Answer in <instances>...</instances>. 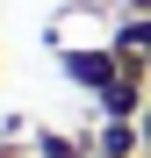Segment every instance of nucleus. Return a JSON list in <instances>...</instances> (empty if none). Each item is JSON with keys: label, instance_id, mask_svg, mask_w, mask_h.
Listing matches in <instances>:
<instances>
[{"label": "nucleus", "instance_id": "2", "mask_svg": "<svg viewBox=\"0 0 151 158\" xmlns=\"http://www.w3.org/2000/svg\"><path fill=\"white\" fill-rule=\"evenodd\" d=\"M94 151H101V158H144V129H137V122H101Z\"/></svg>", "mask_w": 151, "mask_h": 158}, {"label": "nucleus", "instance_id": "7", "mask_svg": "<svg viewBox=\"0 0 151 158\" xmlns=\"http://www.w3.org/2000/svg\"><path fill=\"white\" fill-rule=\"evenodd\" d=\"M94 158H101V151H94Z\"/></svg>", "mask_w": 151, "mask_h": 158}, {"label": "nucleus", "instance_id": "3", "mask_svg": "<svg viewBox=\"0 0 151 158\" xmlns=\"http://www.w3.org/2000/svg\"><path fill=\"white\" fill-rule=\"evenodd\" d=\"M115 50L144 58V72H151V15H122V29H115Z\"/></svg>", "mask_w": 151, "mask_h": 158}, {"label": "nucleus", "instance_id": "5", "mask_svg": "<svg viewBox=\"0 0 151 158\" xmlns=\"http://www.w3.org/2000/svg\"><path fill=\"white\" fill-rule=\"evenodd\" d=\"M115 7H122V15H151V0H115Z\"/></svg>", "mask_w": 151, "mask_h": 158}, {"label": "nucleus", "instance_id": "1", "mask_svg": "<svg viewBox=\"0 0 151 158\" xmlns=\"http://www.w3.org/2000/svg\"><path fill=\"white\" fill-rule=\"evenodd\" d=\"M122 65H130V58H122L115 43H101V50H65V79L86 86V94H108L115 79H122Z\"/></svg>", "mask_w": 151, "mask_h": 158}, {"label": "nucleus", "instance_id": "6", "mask_svg": "<svg viewBox=\"0 0 151 158\" xmlns=\"http://www.w3.org/2000/svg\"><path fill=\"white\" fill-rule=\"evenodd\" d=\"M137 129H144V151H151V108H144V115H137Z\"/></svg>", "mask_w": 151, "mask_h": 158}, {"label": "nucleus", "instance_id": "4", "mask_svg": "<svg viewBox=\"0 0 151 158\" xmlns=\"http://www.w3.org/2000/svg\"><path fill=\"white\" fill-rule=\"evenodd\" d=\"M36 151H43V158H94V151H79V144H72V137H50V129H43V137H36Z\"/></svg>", "mask_w": 151, "mask_h": 158}]
</instances>
